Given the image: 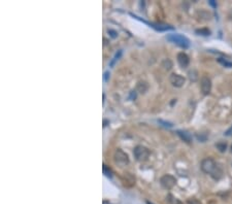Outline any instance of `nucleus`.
<instances>
[{
  "instance_id": "f03ea898",
  "label": "nucleus",
  "mask_w": 232,
  "mask_h": 204,
  "mask_svg": "<svg viewBox=\"0 0 232 204\" xmlns=\"http://www.w3.org/2000/svg\"><path fill=\"white\" fill-rule=\"evenodd\" d=\"M167 39L183 49H188L190 47V40L182 34H168Z\"/></svg>"
},
{
  "instance_id": "a878e982",
  "label": "nucleus",
  "mask_w": 232,
  "mask_h": 204,
  "mask_svg": "<svg viewBox=\"0 0 232 204\" xmlns=\"http://www.w3.org/2000/svg\"><path fill=\"white\" fill-rule=\"evenodd\" d=\"M108 74H109V73H108V72H105V79H106V81H107V77H108Z\"/></svg>"
},
{
  "instance_id": "393cba45",
  "label": "nucleus",
  "mask_w": 232,
  "mask_h": 204,
  "mask_svg": "<svg viewBox=\"0 0 232 204\" xmlns=\"http://www.w3.org/2000/svg\"><path fill=\"white\" fill-rule=\"evenodd\" d=\"M228 17H229V19H230V20H232V9L228 12Z\"/></svg>"
},
{
  "instance_id": "39448f33",
  "label": "nucleus",
  "mask_w": 232,
  "mask_h": 204,
  "mask_svg": "<svg viewBox=\"0 0 232 204\" xmlns=\"http://www.w3.org/2000/svg\"><path fill=\"white\" fill-rule=\"evenodd\" d=\"M114 158H115V162L120 165H127L129 163V157H128V155L124 151H122L120 149H118L115 152Z\"/></svg>"
},
{
  "instance_id": "6e6552de",
  "label": "nucleus",
  "mask_w": 232,
  "mask_h": 204,
  "mask_svg": "<svg viewBox=\"0 0 232 204\" xmlns=\"http://www.w3.org/2000/svg\"><path fill=\"white\" fill-rule=\"evenodd\" d=\"M177 63H179V65L182 67V68L188 67V65H189V63H190V59H189V57H188L187 54H185V53L177 54Z\"/></svg>"
},
{
  "instance_id": "f8f14e48",
  "label": "nucleus",
  "mask_w": 232,
  "mask_h": 204,
  "mask_svg": "<svg viewBox=\"0 0 232 204\" xmlns=\"http://www.w3.org/2000/svg\"><path fill=\"white\" fill-rule=\"evenodd\" d=\"M148 89H149V86L146 82H139L137 84V87H136V90L139 93H142H142H146Z\"/></svg>"
},
{
  "instance_id": "dca6fc26",
  "label": "nucleus",
  "mask_w": 232,
  "mask_h": 204,
  "mask_svg": "<svg viewBox=\"0 0 232 204\" xmlns=\"http://www.w3.org/2000/svg\"><path fill=\"white\" fill-rule=\"evenodd\" d=\"M216 146H217V149H218L219 151L221 152V153H224V152L226 151V149H227V143L224 142V141H220V142L217 143Z\"/></svg>"
},
{
  "instance_id": "ddd939ff",
  "label": "nucleus",
  "mask_w": 232,
  "mask_h": 204,
  "mask_svg": "<svg viewBox=\"0 0 232 204\" xmlns=\"http://www.w3.org/2000/svg\"><path fill=\"white\" fill-rule=\"evenodd\" d=\"M217 61L220 63L222 66L226 67V68H232V62L227 59H225V58H218Z\"/></svg>"
},
{
  "instance_id": "b1692460",
  "label": "nucleus",
  "mask_w": 232,
  "mask_h": 204,
  "mask_svg": "<svg viewBox=\"0 0 232 204\" xmlns=\"http://www.w3.org/2000/svg\"><path fill=\"white\" fill-rule=\"evenodd\" d=\"M135 97H136L135 91H132V92H131V98H135Z\"/></svg>"
},
{
  "instance_id": "1a4fd4ad",
  "label": "nucleus",
  "mask_w": 232,
  "mask_h": 204,
  "mask_svg": "<svg viewBox=\"0 0 232 204\" xmlns=\"http://www.w3.org/2000/svg\"><path fill=\"white\" fill-rule=\"evenodd\" d=\"M177 135L181 137V139H183L184 141H186L188 143L192 142V136H191L190 133H188V132H186V131H182V130H177Z\"/></svg>"
},
{
  "instance_id": "5701e85b",
  "label": "nucleus",
  "mask_w": 232,
  "mask_h": 204,
  "mask_svg": "<svg viewBox=\"0 0 232 204\" xmlns=\"http://www.w3.org/2000/svg\"><path fill=\"white\" fill-rule=\"evenodd\" d=\"M209 3L211 4V5H212L214 8H216V7H217V2H216V1H214V0H209Z\"/></svg>"
},
{
  "instance_id": "f257e3e1",
  "label": "nucleus",
  "mask_w": 232,
  "mask_h": 204,
  "mask_svg": "<svg viewBox=\"0 0 232 204\" xmlns=\"http://www.w3.org/2000/svg\"><path fill=\"white\" fill-rule=\"evenodd\" d=\"M201 170L206 174H209L214 181H219L223 176V169L214 159L206 158L201 162Z\"/></svg>"
},
{
  "instance_id": "6ab92c4d",
  "label": "nucleus",
  "mask_w": 232,
  "mask_h": 204,
  "mask_svg": "<svg viewBox=\"0 0 232 204\" xmlns=\"http://www.w3.org/2000/svg\"><path fill=\"white\" fill-rule=\"evenodd\" d=\"M187 203H188V204H202V203L200 202V201L198 200V199H196V198H190V199H188Z\"/></svg>"
},
{
  "instance_id": "423d86ee",
  "label": "nucleus",
  "mask_w": 232,
  "mask_h": 204,
  "mask_svg": "<svg viewBox=\"0 0 232 204\" xmlns=\"http://www.w3.org/2000/svg\"><path fill=\"white\" fill-rule=\"evenodd\" d=\"M169 82L172 85L173 87H177V88H181L184 86L186 79L184 76H182L181 74H177V73H172L169 76Z\"/></svg>"
},
{
  "instance_id": "20e7f679",
  "label": "nucleus",
  "mask_w": 232,
  "mask_h": 204,
  "mask_svg": "<svg viewBox=\"0 0 232 204\" xmlns=\"http://www.w3.org/2000/svg\"><path fill=\"white\" fill-rule=\"evenodd\" d=\"M160 184H161V186L163 187L164 189H166V190H170V189H172L173 187L175 186V184H177V179H175V177L172 176V175L165 174L160 179Z\"/></svg>"
},
{
  "instance_id": "7ed1b4c3",
  "label": "nucleus",
  "mask_w": 232,
  "mask_h": 204,
  "mask_svg": "<svg viewBox=\"0 0 232 204\" xmlns=\"http://www.w3.org/2000/svg\"><path fill=\"white\" fill-rule=\"evenodd\" d=\"M133 153H134V157H135L136 160L139 162L147 161L150 157V151L146 146H142V145H137V146L134 149Z\"/></svg>"
},
{
  "instance_id": "bb28decb",
  "label": "nucleus",
  "mask_w": 232,
  "mask_h": 204,
  "mask_svg": "<svg viewBox=\"0 0 232 204\" xmlns=\"http://www.w3.org/2000/svg\"><path fill=\"white\" fill-rule=\"evenodd\" d=\"M231 152H232V146H231Z\"/></svg>"
},
{
  "instance_id": "0eeeda50",
  "label": "nucleus",
  "mask_w": 232,
  "mask_h": 204,
  "mask_svg": "<svg viewBox=\"0 0 232 204\" xmlns=\"http://www.w3.org/2000/svg\"><path fill=\"white\" fill-rule=\"evenodd\" d=\"M201 92L204 95H209L212 91V82L207 76H202L200 79Z\"/></svg>"
},
{
  "instance_id": "412c9836",
  "label": "nucleus",
  "mask_w": 232,
  "mask_h": 204,
  "mask_svg": "<svg viewBox=\"0 0 232 204\" xmlns=\"http://www.w3.org/2000/svg\"><path fill=\"white\" fill-rule=\"evenodd\" d=\"M107 32H108V34H110V36H112V38H116L117 36H118V33H117V32L115 31V30H112V29H108Z\"/></svg>"
},
{
  "instance_id": "4468645a",
  "label": "nucleus",
  "mask_w": 232,
  "mask_h": 204,
  "mask_svg": "<svg viewBox=\"0 0 232 204\" xmlns=\"http://www.w3.org/2000/svg\"><path fill=\"white\" fill-rule=\"evenodd\" d=\"M195 33L198 34V35H202V36H207L211 34V31H209L207 28H200V29H196L195 30Z\"/></svg>"
},
{
  "instance_id": "9d476101",
  "label": "nucleus",
  "mask_w": 232,
  "mask_h": 204,
  "mask_svg": "<svg viewBox=\"0 0 232 204\" xmlns=\"http://www.w3.org/2000/svg\"><path fill=\"white\" fill-rule=\"evenodd\" d=\"M122 179H123V183H124V184L127 187H129V184L128 183H130L131 186H133V184H135V177L132 176L130 173H124V176H123Z\"/></svg>"
},
{
  "instance_id": "aec40b11",
  "label": "nucleus",
  "mask_w": 232,
  "mask_h": 204,
  "mask_svg": "<svg viewBox=\"0 0 232 204\" xmlns=\"http://www.w3.org/2000/svg\"><path fill=\"white\" fill-rule=\"evenodd\" d=\"M160 124H162V126H164V127H167V128H171L172 127V124L171 123H169V122H165V121H162V120H159L158 121Z\"/></svg>"
},
{
  "instance_id": "a211bd4d",
  "label": "nucleus",
  "mask_w": 232,
  "mask_h": 204,
  "mask_svg": "<svg viewBox=\"0 0 232 204\" xmlns=\"http://www.w3.org/2000/svg\"><path fill=\"white\" fill-rule=\"evenodd\" d=\"M121 54H122V52H119V53H117L116 54V56H115V57H114V59H112V61H110V63H109V65H110V66H114V65H115V63H116V61H117V60H118L119 59V58H120V56H121Z\"/></svg>"
},
{
  "instance_id": "9b49d317",
  "label": "nucleus",
  "mask_w": 232,
  "mask_h": 204,
  "mask_svg": "<svg viewBox=\"0 0 232 204\" xmlns=\"http://www.w3.org/2000/svg\"><path fill=\"white\" fill-rule=\"evenodd\" d=\"M152 27L156 28L159 31H167V30H173V27L165 24H152Z\"/></svg>"
},
{
  "instance_id": "2eb2a0df",
  "label": "nucleus",
  "mask_w": 232,
  "mask_h": 204,
  "mask_svg": "<svg viewBox=\"0 0 232 204\" xmlns=\"http://www.w3.org/2000/svg\"><path fill=\"white\" fill-rule=\"evenodd\" d=\"M162 67H164L166 70H170L172 68V62H171V60L164 59L163 62H162Z\"/></svg>"
},
{
  "instance_id": "4be33fe9",
  "label": "nucleus",
  "mask_w": 232,
  "mask_h": 204,
  "mask_svg": "<svg viewBox=\"0 0 232 204\" xmlns=\"http://www.w3.org/2000/svg\"><path fill=\"white\" fill-rule=\"evenodd\" d=\"M224 134H225V135H226V136H232V126H231L230 128H229L228 130H227L226 132H225Z\"/></svg>"
},
{
  "instance_id": "f3484780",
  "label": "nucleus",
  "mask_w": 232,
  "mask_h": 204,
  "mask_svg": "<svg viewBox=\"0 0 232 204\" xmlns=\"http://www.w3.org/2000/svg\"><path fill=\"white\" fill-rule=\"evenodd\" d=\"M103 173L106 175V176H108V177H112V170H110L109 168H108L106 165H103Z\"/></svg>"
}]
</instances>
